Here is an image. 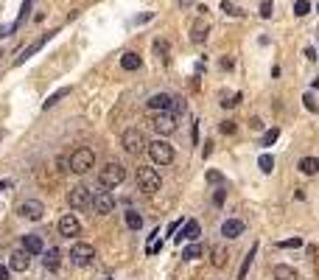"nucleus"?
<instances>
[{"label":"nucleus","mask_w":319,"mask_h":280,"mask_svg":"<svg viewBox=\"0 0 319 280\" xmlns=\"http://www.w3.org/2000/svg\"><path fill=\"white\" fill-rule=\"evenodd\" d=\"M179 227H182V222H174L171 227H168V235H174V233H177V230H179Z\"/></svg>","instance_id":"a18cd8bd"},{"label":"nucleus","mask_w":319,"mask_h":280,"mask_svg":"<svg viewBox=\"0 0 319 280\" xmlns=\"http://www.w3.org/2000/svg\"><path fill=\"white\" fill-rule=\"evenodd\" d=\"M121 146H124V151L126 154H143L148 149V140H146V134L140 132V129H126L124 137H121Z\"/></svg>","instance_id":"20e7f679"},{"label":"nucleus","mask_w":319,"mask_h":280,"mask_svg":"<svg viewBox=\"0 0 319 280\" xmlns=\"http://www.w3.org/2000/svg\"><path fill=\"white\" fill-rule=\"evenodd\" d=\"M140 65H143V59L137 54H132V51L121 56V67H124V70H140Z\"/></svg>","instance_id":"aec40b11"},{"label":"nucleus","mask_w":319,"mask_h":280,"mask_svg":"<svg viewBox=\"0 0 319 280\" xmlns=\"http://www.w3.org/2000/svg\"><path fill=\"white\" fill-rule=\"evenodd\" d=\"M218 129H221L224 134H232V132H235V121H221V126H218Z\"/></svg>","instance_id":"e433bc0d"},{"label":"nucleus","mask_w":319,"mask_h":280,"mask_svg":"<svg viewBox=\"0 0 319 280\" xmlns=\"http://www.w3.org/2000/svg\"><path fill=\"white\" fill-rule=\"evenodd\" d=\"M92 258H95V246L92 244L76 241V244L70 246V263H73V266H90Z\"/></svg>","instance_id":"423d86ee"},{"label":"nucleus","mask_w":319,"mask_h":280,"mask_svg":"<svg viewBox=\"0 0 319 280\" xmlns=\"http://www.w3.org/2000/svg\"><path fill=\"white\" fill-rule=\"evenodd\" d=\"M171 104H174V95L168 93H157L148 98V110L151 112H171Z\"/></svg>","instance_id":"4468645a"},{"label":"nucleus","mask_w":319,"mask_h":280,"mask_svg":"<svg viewBox=\"0 0 319 280\" xmlns=\"http://www.w3.org/2000/svg\"><path fill=\"white\" fill-rule=\"evenodd\" d=\"M207 182H221V174L218 171H207Z\"/></svg>","instance_id":"a19ab883"},{"label":"nucleus","mask_w":319,"mask_h":280,"mask_svg":"<svg viewBox=\"0 0 319 280\" xmlns=\"http://www.w3.org/2000/svg\"><path fill=\"white\" fill-rule=\"evenodd\" d=\"M17 213L23 216V219H28V222H39L42 216H45V205L39 199H28V202H23L20 207H17Z\"/></svg>","instance_id":"9d476101"},{"label":"nucleus","mask_w":319,"mask_h":280,"mask_svg":"<svg viewBox=\"0 0 319 280\" xmlns=\"http://www.w3.org/2000/svg\"><path fill=\"white\" fill-rule=\"evenodd\" d=\"M79 233H81V222L73 213H68V216L59 219V235H62V238H76Z\"/></svg>","instance_id":"9b49d317"},{"label":"nucleus","mask_w":319,"mask_h":280,"mask_svg":"<svg viewBox=\"0 0 319 280\" xmlns=\"http://www.w3.org/2000/svg\"><path fill=\"white\" fill-rule=\"evenodd\" d=\"M297 168H300L302 174H308V177H314V174H319V157H302Z\"/></svg>","instance_id":"6ab92c4d"},{"label":"nucleus","mask_w":319,"mask_h":280,"mask_svg":"<svg viewBox=\"0 0 319 280\" xmlns=\"http://www.w3.org/2000/svg\"><path fill=\"white\" fill-rule=\"evenodd\" d=\"M23 249L28 252V255H39V252H45L39 235H23Z\"/></svg>","instance_id":"f3484780"},{"label":"nucleus","mask_w":319,"mask_h":280,"mask_svg":"<svg viewBox=\"0 0 319 280\" xmlns=\"http://www.w3.org/2000/svg\"><path fill=\"white\" fill-rule=\"evenodd\" d=\"M314 90H319V76H317V78H314Z\"/></svg>","instance_id":"09e8293b"},{"label":"nucleus","mask_w":319,"mask_h":280,"mask_svg":"<svg viewBox=\"0 0 319 280\" xmlns=\"http://www.w3.org/2000/svg\"><path fill=\"white\" fill-rule=\"evenodd\" d=\"M28 266H31V255L25 252L23 246H20V249H14L12 255H9V269H14V272H25Z\"/></svg>","instance_id":"ddd939ff"},{"label":"nucleus","mask_w":319,"mask_h":280,"mask_svg":"<svg viewBox=\"0 0 319 280\" xmlns=\"http://www.w3.org/2000/svg\"><path fill=\"white\" fill-rule=\"evenodd\" d=\"M255 252H258V244H252V249L247 252V258H244V263H241V269H238V280H244V278H247V272H249L252 261H255Z\"/></svg>","instance_id":"5701e85b"},{"label":"nucleus","mask_w":319,"mask_h":280,"mask_svg":"<svg viewBox=\"0 0 319 280\" xmlns=\"http://www.w3.org/2000/svg\"><path fill=\"white\" fill-rule=\"evenodd\" d=\"M0 280H9V266H3V263H0Z\"/></svg>","instance_id":"c03bdc74"},{"label":"nucleus","mask_w":319,"mask_h":280,"mask_svg":"<svg viewBox=\"0 0 319 280\" xmlns=\"http://www.w3.org/2000/svg\"><path fill=\"white\" fill-rule=\"evenodd\" d=\"M48 39H51V34H45V37H39V39H36L34 45H28V48H25L23 54L17 56V65H23V62H28V59H31V56H34L36 51H39V48H42V45L48 42Z\"/></svg>","instance_id":"a211bd4d"},{"label":"nucleus","mask_w":319,"mask_h":280,"mask_svg":"<svg viewBox=\"0 0 319 280\" xmlns=\"http://www.w3.org/2000/svg\"><path fill=\"white\" fill-rule=\"evenodd\" d=\"M31 6H34V0H23V9H20V17H17V22L12 25V31H17L20 25H23L25 20H28V14H31Z\"/></svg>","instance_id":"bb28decb"},{"label":"nucleus","mask_w":319,"mask_h":280,"mask_svg":"<svg viewBox=\"0 0 319 280\" xmlns=\"http://www.w3.org/2000/svg\"><path fill=\"white\" fill-rule=\"evenodd\" d=\"M182 258L185 261H196V258H202V244H199V241H191V244L182 249Z\"/></svg>","instance_id":"393cba45"},{"label":"nucleus","mask_w":319,"mask_h":280,"mask_svg":"<svg viewBox=\"0 0 319 280\" xmlns=\"http://www.w3.org/2000/svg\"><path fill=\"white\" fill-rule=\"evenodd\" d=\"M213 205H224V190H221V188L213 193Z\"/></svg>","instance_id":"ea45409f"},{"label":"nucleus","mask_w":319,"mask_h":280,"mask_svg":"<svg viewBox=\"0 0 319 280\" xmlns=\"http://www.w3.org/2000/svg\"><path fill=\"white\" fill-rule=\"evenodd\" d=\"M244 233V222L241 219H227V222L221 224V235L224 238H238Z\"/></svg>","instance_id":"2eb2a0df"},{"label":"nucleus","mask_w":319,"mask_h":280,"mask_svg":"<svg viewBox=\"0 0 319 280\" xmlns=\"http://www.w3.org/2000/svg\"><path fill=\"white\" fill-rule=\"evenodd\" d=\"M68 205L73 207V210H87V207H92V190L87 188V185H76V188H70Z\"/></svg>","instance_id":"0eeeda50"},{"label":"nucleus","mask_w":319,"mask_h":280,"mask_svg":"<svg viewBox=\"0 0 319 280\" xmlns=\"http://www.w3.org/2000/svg\"><path fill=\"white\" fill-rule=\"evenodd\" d=\"M277 137H280V129H269V132H266V134H263V149H269V146H274V143H277Z\"/></svg>","instance_id":"c756f323"},{"label":"nucleus","mask_w":319,"mask_h":280,"mask_svg":"<svg viewBox=\"0 0 319 280\" xmlns=\"http://www.w3.org/2000/svg\"><path fill=\"white\" fill-rule=\"evenodd\" d=\"M274 280H297V269L285 266V263H277L274 266Z\"/></svg>","instance_id":"412c9836"},{"label":"nucleus","mask_w":319,"mask_h":280,"mask_svg":"<svg viewBox=\"0 0 319 280\" xmlns=\"http://www.w3.org/2000/svg\"><path fill=\"white\" fill-rule=\"evenodd\" d=\"M308 11H311V3H308V0H297L294 3V14L297 17H305Z\"/></svg>","instance_id":"2f4dec72"},{"label":"nucleus","mask_w":319,"mask_h":280,"mask_svg":"<svg viewBox=\"0 0 319 280\" xmlns=\"http://www.w3.org/2000/svg\"><path fill=\"white\" fill-rule=\"evenodd\" d=\"M104 280H112V278H104Z\"/></svg>","instance_id":"3c124183"},{"label":"nucleus","mask_w":319,"mask_h":280,"mask_svg":"<svg viewBox=\"0 0 319 280\" xmlns=\"http://www.w3.org/2000/svg\"><path fill=\"white\" fill-rule=\"evenodd\" d=\"M213 263H216V266H224V263H227V249H224V246H216V249H213Z\"/></svg>","instance_id":"7c9ffc66"},{"label":"nucleus","mask_w":319,"mask_h":280,"mask_svg":"<svg viewBox=\"0 0 319 280\" xmlns=\"http://www.w3.org/2000/svg\"><path fill=\"white\" fill-rule=\"evenodd\" d=\"M146 151H148V157H151L154 166H171L174 163V146L168 143V140H162V137H160V140H151Z\"/></svg>","instance_id":"f257e3e1"},{"label":"nucleus","mask_w":319,"mask_h":280,"mask_svg":"<svg viewBox=\"0 0 319 280\" xmlns=\"http://www.w3.org/2000/svg\"><path fill=\"white\" fill-rule=\"evenodd\" d=\"M258 166H261V171H263V174H272V171H274V160H272V154H261Z\"/></svg>","instance_id":"c85d7f7f"},{"label":"nucleus","mask_w":319,"mask_h":280,"mask_svg":"<svg viewBox=\"0 0 319 280\" xmlns=\"http://www.w3.org/2000/svg\"><path fill=\"white\" fill-rule=\"evenodd\" d=\"M137 188L143 190V193H157L160 188H162V177L157 174V168H151V166H143V168H137Z\"/></svg>","instance_id":"f03ea898"},{"label":"nucleus","mask_w":319,"mask_h":280,"mask_svg":"<svg viewBox=\"0 0 319 280\" xmlns=\"http://www.w3.org/2000/svg\"><path fill=\"white\" fill-rule=\"evenodd\" d=\"M221 67H224V70H232V59H230V56H224V59H221Z\"/></svg>","instance_id":"37998d69"},{"label":"nucleus","mask_w":319,"mask_h":280,"mask_svg":"<svg viewBox=\"0 0 319 280\" xmlns=\"http://www.w3.org/2000/svg\"><path fill=\"white\" fill-rule=\"evenodd\" d=\"M154 51H157L162 59H168V45L162 42V39H157V42H154Z\"/></svg>","instance_id":"f704fd0d"},{"label":"nucleus","mask_w":319,"mask_h":280,"mask_svg":"<svg viewBox=\"0 0 319 280\" xmlns=\"http://www.w3.org/2000/svg\"><path fill=\"white\" fill-rule=\"evenodd\" d=\"M6 188H12V182L9 179H0V190H6Z\"/></svg>","instance_id":"49530a36"},{"label":"nucleus","mask_w":319,"mask_h":280,"mask_svg":"<svg viewBox=\"0 0 319 280\" xmlns=\"http://www.w3.org/2000/svg\"><path fill=\"white\" fill-rule=\"evenodd\" d=\"M151 129L157 134H162V137H165V134H174L177 132V115H174V112H154V115H151Z\"/></svg>","instance_id":"6e6552de"},{"label":"nucleus","mask_w":319,"mask_h":280,"mask_svg":"<svg viewBox=\"0 0 319 280\" xmlns=\"http://www.w3.org/2000/svg\"><path fill=\"white\" fill-rule=\"evenodd\" d=\"M221 9L227 11V14H232V17H241V14H244V11H241V9H235V6H232L230 0H224V3H221Z\"/></svg>","instance_id":"72a5a7b5"},{"label":"nucleus","mask_w":319,"mask_h":280,"mask_svg":"<svg viewBox=\"0 0 319 280\" xmlns=\"http://www.w3.org/2000/svg\"><path fill=\"white\" fill-rule=\"evenodd\" d=\"M126 227H129V230H140V227H143V216L137 210H126Z\"/></svg>","instance_id":"a878e982"},{"label":"nucleus","mask_w":319,"mask_h":280,"mask_svg":"<svg viewBox=\"0 0 319 280\" xmlns=\"http://www.w3.org/2000/svg\"><path fill=\"white\" fill-rule=\"evenodd\" d=\"M302 104H305V110H311V112H319V104H317V98L314 95H302Z\"/></svg>","instance_id":"473e14b6"},{"label":"nucleus","mask_w":319,"mask_h":280,"mask_svg":"<svg viewBox=\"0 0 319 280\" xmlns=\"http://www.w3.org/2000/svg\"><path fill=\"white\" fill-rule=\"evenodd\" d=\"M65 95H70V87H62V90H56V93H51V95L45 98V104H42V110H51V107H53V104H59Z\"/></svg>","instance_id":"b1692460"},{"label":"nucleus","mask_w":319,"mask_h":280,"mask_svg":"<svg viewBox=\"0 0 319 280\" xmlns=\"http://www.w3.org/2000/svg\"><path fill=\"white\" fill-rule=\"evenodd\" d=\"M126 179V168L121 163H106V166L98 171V185L101 188H118Z\"/></svg>","instance_id":"7ed1b4c3"},{"label":"nucleus","mask_w":319,"mask_h":280,"mask_svg":"<svg viewBox=\"0 0 319 280\" xmlns=\"http://www.w3.org/2000/svg\"><path fill=\"white\" fill-rule=\"evenodd\" d=\"M0 140H3V132H0Z\"/></svg>","instance_id":"8fccbe9b"},{"label":"nucleus","mask_w":319,"mask_h":280,"mask_svg":"<svg viewBox=\"0 0 319 280\" xmlns=\"http://www.w3.org/2000/svg\"><path fill=\"white\" fill-rule=\"evenodd\" d=\"M317 11H319V6H317Z\"/></svg>","instance_id":"603ef678"},{"label":"nucleus","mask_w":319,"mask_h":280,"mask_svg":"<svg viewBox=\"0 0 319 280\" xmlns=\"http://www.w3.org/2000/svg\"><path fill=\"white\" fill-rule=\"evenodd\" d=\"M171 112H174V115H179V112H185V101H182V98H174V104H171Z\"/></svg>","instance_id":"4c0bfd02"},{"label":"nucleus","mask_w":319,"mask_h":280,"mask_svg":"<svg viewBox=\"0 0 319 280\" xmlns=\"http://www.w3.org/2000/svg\"><path fill=\"white\" fill-rule=\"evenodd\" d=\"M68 160H70V171H73V174H87V171L95 166V154H92V149H84V146L76 149Z\"/></svg>","instance_id":"39448f33"},{"label":"nucleus","mask_w":319,"mask_h":280,"mask_svg":"<svg viewBox=\"0 0 319 280\" xmlns=\"http://www.w3.org/2000/svg\"><path fill=\"white\" fill-rule=\"evenodd\" d=\"M280 246H288V249H297V246H302V241H300V238H288V241H283Z\"/></svg>","instance_id":"58836bf2"},{"label":"nucleus","mask_w":319,"mask_h":280,"mask_svg":"<svg viewBox=\"0 0 319 280\" xmlns=\"http://www.w3.org/2000/svg\"><path fill=\"white\" fill-rule=\"evenodd\" d=\"M241 101H244V95H241V93H230L227 98L221 101V107H224V110H232V107H238Z\"/></svg>","instance_id":"cd10ccee"},{"label":"nucleus","mask_w":319,"mask_h":280,"mask_svg":"<svg viewBox=\"0 0 319 280\" xmlns=\"http://www.w3.org/2000/svg\"><path fill=\"white\" fill-rule=\"evenodd\" d=\"M261 17L266 20V17H272V0H263L261 3Z\"/></svg>","instance_id":"c9c22d12"},{"label":"nucleus","mask_w":319,"mask_h":280,"mask_svg":"<svg viewBox=\"0 0 319 280\" xmlns=\"http://www.w3.org/2000/svg\"><path fill=\"white\" fill-rule=\"evenodd\" d=\"M112 207H115V196L109 193V188L92 190V210L98 213V216H106V213H112Z\"/></svg>","instance_id":"1a4fd4ad"},{"label":"nucleus","mask_w":319,"mask_h":280,"mask_svg":"<svg viewBox=\"0 0 319 280\" xmlns=\"http://www.w3.org/2000/svg\"><path fill=\"white\" fill-rule=\"evenodd\" d=\"M305 59L308 62H314V59H317V51H314V48H305Z\"/></svg>","instance_id":"79ce46f5"},{"label":"nucleus","mask_w":319,"mask_h":280,"mask_svg":"<svg viewBox=\"0 0 319 280\" xmlns=\"http://www.w3.org/2000/svg\"><path fill=\"white\" fill-rule=\"evenodd\" d=\"M199 233H202L199 222L191 219V222H185L182 227H179V235H174V241H199Z\"/></svg>","instance_id":"f8f14e48"},{"label":"nucleus","mask_w":319,"mask_h":280,"mask_svg":"<svg viewBox=\"0 0 319 280\" xmlns=\"http://www.w3.org/2000/svg\"><path fill=\"white\" fill-rule=\"evenodd\" d=\"M42 263H45V269H51V272H56L59 263H62V252H59L56 246H51V249H45L42 252Z\"/></svg>","instance_id":"dca6fc26"},{"label":"nucleus","mask_w":319,"mask_h":280,"mask_svg":"<svg viewBox=\"0 0 319 280\" xmlns=\"http://www.w3.org/2000/svg\"><path fill=\"white\" fill-rule=\"evenodd\" d=\"M207 31H210V25H207L205 20L196 22L194 28H191V39H194V42H205V39H207Z\"/></svg>","instance_id":"4be33fe9"},{"label":"nucleus","mask_w":319,"mask_h":280,"mask_svg":"<svg viewBox=\"0 0 319 280\" xmlns=\"http://www.w3.org/2000/svg\"><path fill=\"white\" fill-rule=\"evenodd\" d=\"M191 3H194V0H179V6H182V9H188Z\"/></svg>","instance_id":"de8ad7c7"}]
</instances>
